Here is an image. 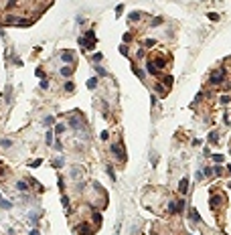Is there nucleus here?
<instances>
[{
    "label": "nucleus",
    "mask_w": 231,
    "mask_h": 235,
    "mask_svg": "<svg viewBox=\"0 0 231 235\" xmlns=\"http://www.w3.org/2000/svg\"><path fill=\"white\" fill-rule=\"evenodd\" d=\"M95 85H97V79H89V81H87V87H89V89H93Z\"/></svg>",
    "instance_id": "obj_6"
},
{
    "label": "nucleus",
    "mask_w": 231,
    "mask_h": 235,
    "mask_svg": "<svg viewBox=\"0 0 231 235\" xmlns=\"http://www.w3.org/2000/svg\"><path fill=\"white\" fill-rule=\"evenodd\" d=\"M93 61H101V53H95V55H93Z\"/></svg>",
    "instance_id": "obj_16"
},
{
    "label": "nucleus",
    "mask_w": 231,
    "mask_h": 235,
    "mask_svg": "<svg viewBox=\"0 0 231 235\" xmlns=\"http://www.w3.org/2000/svg\"><path fill=\"white\" fill-rule=\"evenodd\" d=\"M138 18H140V14H138V12H134V14H130V20H134V23H136Z\"/></svg>",
    "instance_id": "obj_9"
},
{
    "label": "nucleus",
    "mask_w": 231,
    "mask_h": 235,
    "mask_svg": "<svg viewBox=\"0 0 231 235\" xmlns=\"http://www.w3.org/2000/svg\"><path fill=\"white\" fill-rule=\"evenodd\" d=\"M71 126H73V128H81V122H79L77 118H71Z\"/></svg>",
    "instance_id": "obj_5"
},
{
    "label": "nucleus",
    "mask_w": 231,
    "mask_h": 235,
    "mask_svg": "<svg viewBox=\"0 0 231 235\" xmlns=\"http://www.w3.org/2000/svg\"><path fill=\"white\" fill-rule=\"evenodd\" d=\"M47 144H53V134H51V132L47 134Z\"/></svg>",
    "instance_id": "obj_14"
},
{
    "label": "nucleus",
    "mask_w": 231,
    "mask_h": 235,
    "mask_svg": "<svg viewBox=\"0 0 231 235\" xmlns=\"http://www.w3.org/2000/svg\"><path fill=\"white\" fill-rule=\"evenodd\" d=\"M61 73L67 77V75H71V73H73V69H71V67H63V69H61Z\"/></svg>",
    "instance_id": "obj_4"
},
{
    "label": "nucleus",
    "mask_w": 231,
    "mask_h": 235,
    "mask_svg": "<svg viewBox=\"0 0 231 235\" xmlns=\"http://www.w3.org/2000/svg\"><path fill=\"white\" fill-rule=\"evenodd\" d=\"M213 160H217V162H221V160H223V156H221V154H215V156H213Z\"/></svg>",
    "instance_id": "obj_18"
},
{
    "label": "nucleus",
    "mask_w": 231,
    "mask_h": 235,
    "mask_svg": "<svg viewBox=\"0 0 231 235\" xmlns=\"http://www.w3.org/2000/svg\"><path fill=\"white\" fill-rule=\"evenodd\" d=\"M209 140H211V142H217V134H209Z\"/></svg>",
    "instance_id": "obj_17"
},
{
    "label": "nucleus",
    "mask_w": 231,
    "mask_h": 235,
    "mask_svg": "<svg viewBox=\"0 0 231 235\" xmlns=\"http://www.w3.org/2000/svg\"><path fill=\"white\" fill-rule=\"evenodd\" d=\"M53 122H55V120H53V118H45V126H51V124H53Z\"/></svg>",
    "instance_id": "obj_13"
},
{
    "label": "nucleus",
    "mask_w": 231,
    "mask_h": 235,
    "mask_svg": "<svg viewBox=\"0 0 231 235\" xmlns=\"http://www.w3.org/2000/svg\"><path fill=\"white\" fill-rule=\"evenodd\" d=\"M16 186H18L20 191H27V184H25V183H16Z\"/></svg>",
    "instance_id": "obj_15"
},
{
    "label": "nucleus",
    "mask_w": 231,
    "mask_h": 235,
    "mask_svg": "<svg viewBox=\"0 0 231 235\" xmlns=\"http://www.w3.org/2000/svg\"><path fill=\"white\" fill-rule=\"evenodd\" d=\"M61 59H63L65 63H71V61H73V53H71V51H65L63 55H61Z\"/></svg>",
    "instance_id": "obj_2"
},
{
    "label": "nucleus",
    "mask_w": 231,
    "mask_h": 235,
    "mask_svg": "<svg viewBox=\"0 0 231 235\" xmlns=\"http://www.w3.org/2000/svg\"><path fill=\"white\" fill-rule=\"evenodd\" d=\"M53 164H55V166H57V168H61V166H63V160H61V158H57V160H55V162H53Z\"/></svg>",
    "instance_id": "obj_10"
},
{
    "label": "nucleus",
    "mask_w": 231,
    "mask_h": 235,
    "mask_svg": "<svg viewBox=\"0 0 231 235\" xmlns=\"http://www.w3.org/2000/svg\"><path fill=\"white\" fill-rule=\"evenodd\" d=\"M0 207H4V209H10V207H12V205H10V203H8V201H0Z\"/></svg>",
    "instance_id": "obj_8"
},
{
    "label": "nucleus",
    "mask_w": 231,
    "mask_h": 235,
    "mask_svg": "<svg viewBox=\"0 0 231 235\" xmlns=\"http://www.w3.org/2000/svg\"><path fill=\"white\" fill-rule=\"evenodd\" d=\"M187 188H189V181H187V178H182V181H180V184H178V191L184 195V193H187Z\"/></svg>",
    "instance_id": "obj_3"
},
{
    "label": "nucleus",
    "mask_w": 231,
    "mask_h": 235,
    "mask_svg": "<svg viewBox=\"0 0 231 235\" xmlns=\"http://www.w3.org/2000/svg\"><path fill=\"white\" fill-rule=\"evenodd\" d=\"M112 154H114V156H118L120 158V160H124V150H122V146H120V144H114V146H112Z\"/></svg>",
    "instance_id": "obj_1"
},
{
    "label": "nucleus",
    "mask_w": 231,
    "mask_h": 235,
    "mask_svg": "<svg viewBox=\"0 0 231 235\" xmlns=\"http://www.w3.org/2000/svg\"><path fill=\"white\" fill-rule=\"evenodd\" d=\"M65 89H67V91H73V83H71V81H67V85H65Z\"/></svg>",
    "instance_id": "obj_12"
},
{
    "label": "nucleus",
    "mask_w": 231,
    "mask_h": 235,
    "mask_svg": "<svg viewBox=\"0 0 231 235\" xmlns=\"http://www.w3.org/2000/svg\"><path fill=\"white\" fill-rule=\"evenodd\" d=\"M0 146H2V148H10V146H12V142H10V140H2V142H0Z\"/></svg>",
    "instance_id": "obj_7"
},
{
    "label": "nucleus",
    "mask_w": 231,
    "mask_h": 235,
    "mask_svg": "<svg viewBox=\"0 0 231 235\" xmlns=\"http://www.w3.org/2000/svg\"><path fill=\"white\" fill-rule=\"evenodd\" d=\"M57 132H59V134H63V132H65V124H59V126H57Z\"/></svg>",
    "instance_id": "obj_11"
}]
</instances>
